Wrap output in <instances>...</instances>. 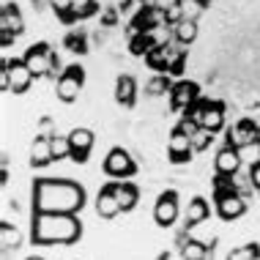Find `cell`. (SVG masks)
I'll list each match as a JSON object with an SVG mask.
<instances>
[{
    "label": "cell",
    "mask_w": 260,
    "mask_h": 260,
    "mask_svg": "<svg viewBox=\"0 0 260 260\" xmlns=\"http://www.w3.org/2000/svg\"><path fill=\"white\" fill-rule=\"evenodd\" d=\"M0 27H9V30H14L17 36L25 33V19H22V14H19V9L14 3H3V11H0Z\"/></svg>",
    "instance_id": "obj_19"
},
{
    "label": "cell",
    "mask_w": 260,
    "mask_h": 260,
    "mask_svg": "<svg viewBox=\"0 0 260 260\" xmlns=\"http://www.w3.org/2000/svg\"><path fill=\"white\" fill-rule=\"evenodd\" d=\"M214 143V132H208V129H203L200 126V132L192 137V145H194V153H200V151H206L208 145Z\"/></svg>",
    "instance_id": "obj_32"
},
{
    "label": "cell",
    "mask_w": 260,
    "mask_h": 260,
    "mask_svg": "<svg viewBox=\"0 0 260 260\" xmlns=\"http://www.w3.org/2000/svg\"><path fill=\"white\" fill-rule=\"evenodd\" d=\"M104 173L112 178H132L137 173V161L126 148H112L104 156Z\"/></svg>",
    "instance_id": "obj_5"
},
{
    "label": "cell",
    "mask_w": 260,
    "mask_h": 260,
    "mask_svg": "<svg viewBox=\"0 0 260 260\" xmlns=\"http://www.w3.org/2000/svg\"><path fill=\"white\" fill-rule=\"evenodd\" d=\"M192 156H194L192 137L184 135L181 129H173L170 137H167V159H170V165H186V161H192Z\"/></svg>",
    "instance_id": "obj_8"
},
{
    "label": "cell",
    "mask_w": 260,
    "mask_h": 260,
    "mask_svg": "<svg viewBox=\"0 0 260 260\" xmlns=\"http://www.w3.org/2000/svg\"><path fill=\"white\" fill-rule=\"evenodd\" d=\"M63 44L69 47V52H77V55H85V52H88V39H85V33H69Z\"/></svg>",
    "instance_id": "obj_31"
},
{
    "label": "cell",
    "mask_w": 260,
    "mask_h": 260,
    "mask_svg": "<svg viewBox=\"0 0 260 260\" xmlns=\"http://www.w3.org/2000/svg\"><path fill=\"white\" fill-rule=\"evenodd\" d=\"M137 3H143V6H148V3H153V0H137Z\"/></svg>",
    "instance_id": "obj_43"
},
{
    "label": "cell",
    "mask_w": 260,
    "mask_h": 260,
    "mask_svg": "<svg viewBox=\"0 0 260 260\" xmlns=\"http://www.w3.org/2000/svg\"><path fill=\"white\" fill-rule=\"evenodd\" d=\"M44 6H50V0H33V11H41Z\"/></svg>",
    "instance_id": "obj_41"
},
{
    "label": "cell",
    "mask_w": 260,
    "mask_h": 260,
    "mask_svg": "<svg viewBox=\"0 0 260 260\" xmlns=\"http://www.w3.org/2000/svg\"><path fill=\"white\" fill-rule=\"evenodd\" d=\"M153 50L148 33H135V36H129V52L135 55V58H145Z\"/></svg>",
    "instance_id": "obj_25"
},
{
    "label": "cell",
    "mask_w": 260,
    "mask_h": 260,
    "mask_svg": "<svg viewBox=\"0 0 260 260\" xmlns=\"http://www.w3.org/2000/svg\"><path fill=\"white\" fill-rule=\"evenodd\" d=\"M14 39H17V33L9 30V27H0V47H11Z\"/></svg>",
    "instance_id": "obj_37"
},
{
    "label": "cell",
    "mask_w": 260,
    "mask_h": 260,
    "mask_svg": "<svg viewBox=\"0 0 260 260\" xmlns=\"http://www.w3.org/2000/svg\"><path fill=\"white\" fill-rule=\"evenodd\" d=\"M33 244L39 247H52V244H74L82 236V224L77 214H41L33 216Z\"/></svg>",
    "instance_id": "obj_2"
},
{
    "label": "cell",
    "mask_w": 260,
    "mask_h": 260,
    "mask_svg": "<svg viewBox=\"0 0 260 260\" xmlns=\"http://www.w3.org/2000/svg\"><path fill=\"white\" fill-rule=\"evenodd\" d=\"M175 129H181L184 132V135H189V137H194L200 132V123L198 121H192V118L189 115H181V121H178V126H175Z\"/></svg>",
    "instance_id": "obj_35"
},
{
    "label": "cell",
    "mask_w": 260,
    "mask_h": 260,
    "mask_svg": "<svg viewBox=\"0 0 260 260\" xmlns=\"http://www.w3.org/2000/svg\"><path fill=\"white\" fill-rule=\"evenodd\" d=\"M198 3L203 6V9H206V6H211V0H198Z\"/></svg>",
    "instance_id": "obj_42"
},
{
    "label": "cell",
    "mask_w": 260,
    "mask_h": 260,
    "mask_svg": "<svg viewBox=\"0 0 260 260\" xmlns=\"http://www.w3.org/2000/svg\"><path fill=\"white\" fill-rule=\"evenodd\" d=\"M175 82L170 80V74H156L153 80H148V85H145V90H148V96H161V93H170Z\"/></svg>",
    "instance_id": "obj_26"
},
{
    "label": "cell",
    "mask_w": 260,
    "mask_h": 260,
    "mask_svg": "<svg viewBox=\"0 0 260 260\" xmlns=\"http://www.w3.org/2000/svg\"><path fill=\"white\" fill-rule=\"evenodd\" d=\"M178 219V192L170 189V192H161L156 206H153V222L159 228H170Z\"/></svg>",
    "instance_id": "obj_10"
},
{
    "label": "cell",
    "mask_w": 260,
    "mask_h": 260,
    "mask_svg": "<svg viewBox=\"0 0 260 260\" xmlns=\"http://www.w3.org/2000/svg\"><path fill=\"white\" fill-rule=\"evenodd\" d=\"M115 198L118 203H121V208L123 211H132L137 206V200H140V189L135 184H129V181H115Z\"/></svg>",
    "instance_id": "obj_20"
},
{
    "label": "cell",
    "mask_w": 260,
    "mask_h": 260,
    "mask_svg": "<svg viewBox=\"0 0 260 260\" xmlns=\"http://www.w3.org/2000/svg\"><path fill=\"white\" fill-rule=\"evenodd\" d=\"M249 178H252V186L260 192V161H255V165L249 167Z\"/></svg>",
    "instance_id": "obj_38"
},
{
    "label": "cell",
    "mask_w": 260,
    "mask_h": 260,
    "mask_svg": "<svg viewBox=\"0 0 260 260\" xmlns=\"http://www.w3.org/2000/svg\"><path fill=\"white\" fill-rule=\"evenodd\" d=\"M50 143H52V156H55V161L72 156V143H69V137L55 135V137H50Z\"/></svg>",
    "instance_id": "obj_28"
},
{
    "label": "cell",
    "mask_w": 260,
    "mask_h": 260,
    "mask_svg": "<svg viewBox=\"0 0 260 260\" xmlns=\"http://www.w3.org/2000/svg\"><path fill=\"white\" fill-rule=\"evenodd\" d=\"M50 58H52V50L47 44H33V47H27V52L22 55V60L27 63V69L33 72V77L50 74Z\"/></svg>",
    "instance_id": "obj_11"
},
{
    "label": "cell",
    "mask_w": 260,
    "mask_h": 260,
    "mask_svg": "<svg viewBox=\"0 0 260 260\" xmlns=\"http://www.w3.org/2000/svg\"><path fill=\"white\" fill-rule=\"evenodd\" d=\"M228 260H260V247L257 244H244V247L230 252Z\"/></svg>",
    "instance_id": "obj_29"
},
{
    "label": "cell",
    "mask_w": 260,
    "mask_h": 260,
    "mask_svg": "<svg viewBox=\"0 0 260 260\" xmlns=\"http://www.w3.org/2000/svg\"><path fill=\"white\" fill-rule=\"evenodd\" d=\"M241 170V156H238V148L230 143H224L214 156V173L216 175H236Z\"/></svg>",
    "instance_id": "obj_13"
},
{
    "label": "cell",
    "mask_w": 260,
    "mask_h": 260,
    "mask_svg": "<svg viewBox=\"0 0 260 260\" xmlns=\"http://www.w3.org/2000/svg\"><path fill=\"white\" fill-rule=\"evenodd\" d=\"M82 85H85V69L77 66V63L74 66H66V72L55 80V96H58L60 102L72 104V102L80 99Z\"/></svg>",
    "instance_id": "obj_3"
},
{
    "label": "cell",
    "mask_w": 260,
    "mask_h": 260,
    "mask_svg": "<svg viewBox=\"0 0 260 260\" xmlns=\"http://www.w3.org/2000/svg\"><path fill=\"white\" fill-rule=\"evenodd\" d=\"M50 9L58 14V19H63L66 25L77 22L74 19V0H50Z\"/></svg>",
    "instance_id": "obj_27"
},
{
    "label": "cell",
    "mask_w": 260,
    "mask_h": 260,
    "mask_svg": "<svg viewBox=\"0 0 260 260\" xmlns=\"http://www.w3.org/2000/svg\"><path fill=\"white\" fill-rule=\"evenodd\" d=\"M0 66H6L9 69V93H25V90H30V85H33V72L27 69V63L22 60V58H3V63Z\"/></svg>",
    "instance_id": "obj_6"
},
{
    "label": "cell",
    "mask_w": 260,
    "mask_h": 260,
    "mask_svg": "<svg viewBox=\"0 0 260 260\" xmlns=\"http://www.w3.org/2000/svg\"><path fill=\"white\" fill-rule=\"evenodd\" d=\"M50 161H55L50 137H36V140H33V145H30V167L41 170V167H47Z\"/></svg>",
    "instance_id": "obj_17"
},
{
    "label": "cell",
    "mask_w": 260,
    "mask_h": 260,
    "mask_svg": "<svg viewBox=\"0 0 260 260\" xmlns=\"http://www.w3.org/2000/svg\"><path fill=\"white\" fill-rule=\"evenodd\" d=\"M115 102L121 104V107H135V102H137V82H135V77L121 74L115 80Z\"/></svg>",
    "instance_id": "obj_15"
},
{
    "label": "cell",
    "mask_w": 260,
    "mask_h": 260,
    "mask_svg": "<svg viewBox=\"0 0 260 260\" xmlns=\"http://www.w3.org/2000/svg\"><path fill=\"white\" fill-rule=\"evenodd\" d=\"M0 244H3V252L17 249L22 244V236L17 228H11V222H0Z\"/></svg>",
    "instance_id": "obj_23"
},
{
    "label": "cell",
    "mask_w": 260,
    "mask_h": 260,
    "mask_svg": "<svg viewBox=\"0 0 260 260\" xmlns=\"http://www.w3.org/2000/svg\"><path fill=\"white\" fill-rule=\"evenodd\" d=\"M167 96H170V110L178 112V115H186L189 107L200 99V85L192 80H178Z\"/></svg>",
    "instance_id": "obj_4"
},
{
    "label": "cell",
    "mask_w": 260,
    "mask_h": 260,
    "mask_svg": "<svg viewBox=\"0 0 260 260\" xmlns=\"http://www.w3.org/2000/svg\"><path fill=\"white\" fill-rule=\"evenodd\" d=\"M36 137H55V121L50 115H44L36 123Z\"/></svg>",
    "instance_id": "obj_34"
},
{
    "label": "cell",
    "mask_w": 260,
    "mask_h": 260,
    "mask_svg": "<svg viewBox=\"0 0 260 260\" xmlns=\"http://www.w3.org/2000/svg\"><path fill=\"white\" fill-rule=\"evenodd\" d=\"M203 129L208 132H222L224 129V104L222 102H206V112H203V121H200Z\"/></svg>",
    "instance_id": "obj_16"
},
{
    "label": "cell",
    "mask_w": 260,
    "mask_h": 260,
    "mask_svg": "<svg viewBox=\"0 0 260 260\" xmlns=\"http://www.w3.org/2000/svg\"><path fill=\"white\" fill-rule=\"evenodd\" d=\"M198 33H200V25H198V19H181V22H175V25H173L175 44H181V47H189V44H194V39H198Z\"/></svg>",
    "instance_id": "obj_18"
},
{
    "label": "cell",
    "mask_w": 260,
    "mask_h": 260,
    "mask_svg": "<svg viewBox=\"0 0 260 260\" xmlns=\"http://www.w3.org/2000/svg\"><path fill=\"white\" fill-rule=\"evenodd\" d=\"M93 132L90 129H72L69 132V143H72V156L69 159H74L77 165H85L88 161V153H90V148H93Z\"/></svg>",
    "instance_id": "obj_12"
},
{
    "label": "cell",
    "mask_w": 260,
    "mask_h": 260,
    "mask_svg": "<svg viewBox=\"0 0 260 260\" xmlns=\"http://www.w3.org/2000/svg\"><path fill=\"white\" fill-rule=\"evenodd\" d=\"M104 25H107V27H112V25H115V19H118V11L115 9H110V11H104Z\"/></svg>",
    "instance_id": "obj_40"
},
{
    "label": "cell",
    "mask_w": 260,
    "mask_h": 260,
    "mask_svg": "<svg viewBox=\"0 0 260 260\" xmlns=\"http://www.w3.org/2000/svg\"><path fill=\"white\" fill-rule=\"evenodd\" d=\"M208 214H211L208 203L203 200V198H194L192 203H189L186 214H184V219H186V230H189V228H198V224H203V222L208 219Z\"/></svg>",
    "instance_id": "obj_21"
},
{
    "label": "cell",
    "mask_w": 260,
    "mask_h": 260,
    "mask_svg": "<svg viewBox=\"0 0 260 260\" xmlns=\"http://www.w3.org/2000/svg\"><path fill=\"white\" fill-rule=\"evenodd\" d=\"M181 11H184V19H198L203 6L198 3V0H181Z\"/></svg>",
    "instance_id": "obj_33"
},
{
    "label": "cell",
    "mask_w": 260,
    "mask_h": 260,
    "mask_svg": "<svg viewBox=\"0 0 260 260\" xmlns=\"http://www.w3.org/2000/svg\"><path fill=\"white\" fill-rule=\"evenodd\" d=\"M214 198H216V214H219V219H224V222L241 219L244 211H247V200H244V194L236 192V189L222 192V194H214Z\"/></svg>",
    "instance_id": "obj_7"
},
{
    "label": "cell",
    "mask_w": 260,
    "mask_h": 260,
    "mask_svg": "<svg viewBox=\"0 0 260 260\" xmlns=\"http://www.w3.org/2000/svg\"><path fill=\"white\" fill-rule=\"evenodd\" d=\"M145 33H148V39H151L153 47H167V44H173V41H175L173 25H156V27H151V30H145Z\"/></svg>",
    "instance_id": "obj_24"
},
{
    "label": "cell",
    "mask_w": 260,
    "mask_h": 260,
    "mask_svg": "<svg viewBox=\"0 0 260 260\" xmlns=\"http://www.w3.org/2000/svg\"><path fill=\"white\" fill-rule=\"evenodd\" d=\"M27 260H44V257H27Z\"/></svg>",
    "instance_id": "obj_44"
},
{
    "label": "cell",
    "mask_w": 260,
    "mask_h": 260,
    "mask_svg": "<svg viewBox=\"0 0 260 260\" xmlns=\"http://www.w3.org/2000/svg\"><path fill=\"white\" fill-rule=\"evenodd\" d=\"M181 257L184 260H206L208 247L203 241H186V238H181Z\"/></svg>",
    "instance_id": "obj_22"
},
{
    "label": "cell",
    "mask_w": 260,
    "mask_h": 260,
    "mask_svg": "<svg viewBox=\"0 0 260 260\" xmlns=\"http://www.w3.org/2000/svg\"><path fill=\"white\" fill-rule=\"evenodd\" d=\"M255 145H257V148H260V135H257V143H255Z\"/></svg>",
    "instance_id": "obj_45"
},
{
    "label": "cell",
    "mask_w": 260,
    "mask_h": 260,
    "mask_svg": "<svg viewBox=\"0 0 260 260\" xmlns=\"http://www.w3.org/2000/svg\"><path fill=\"white\" fill-rule=\"evenodd\" d=\"M121 203L115 198V186L107 184L99 189V194H96V214L102 216V219H115L118 214H121Z\"/></svg>",
    "instance_id": "obj_14"
},
{
    "label": "cell",
    "mask_w": 260,
    "mask_h": 260,
    "mask_svg": "<svg viewBox=\"0 0 260 260\" xmlns=\"http://www.w3.org/2000/svg\"><path fill=\"white\" fill-rule=\"evenodd\" d=\"M257 135H260V126L252 121V118H241V121H236L233 126H228V143L236 145L238 151L255 145Z\"/></svg>",
    "instance_id": "obj_9"
},
{
    "label": "cell",
    "mask_w": 260,
    "mask_h": 260,
    "mask_svg": "<svg viewBox=\"0 0 260 260\" xmlns=\"http://www.w3.org/2000/svg\"><path fill=\"white\" fill-rule=\"evenodd\" d=\"M85 206V189L69 178H39L33 184V211L77 214Z\"/></svg>",
    "instance_id": "obj_1"
},
{
    "label": "cell",
    "mask_w": 260,
    "mask_h": 260,
    "mask_svg": "<svg viewBox=\"0 0 260 260\" xmlns=\"http://www.w3.org/2000/svg\"><path fill=\"white\" fill-rule=\"evenodd\" d=\"M153 6H159V9H165V11H173L181 6V0H153Z\"/></svg>",
    "instance_id": "obj_39"
},
{
    "label": "cell",
    "mask_w": 260,
    "mask_h": 260,
    "mask_svg": "<svg viewBox=\"0 0 260 260\" xmlns=\"http://www.w3.org/2000/svg\"><path fill=\"white\" fill-rule=\"evenodd\" d=\"M99 11L96 0H74V19H88Z\"/></svg>",
    "instance_id": "obj_30"
},
{
    "label": "cell",
    "mask_w": 260,
    "mask_h": 260,
    "mask_svg": "<svg viewBox=\"0 0 260 260\" xmlns=\"http://www.w3.org/2000/svg\"><path fill=\"white\" fill-rule=\"evenodd\" d=\"M63 72H66V69L60 66V58H58V52H52V58H50V74H47V77H50V80H58V77H60Z\"/></svg>",
    "instance_id": "obj_36"
}]
</instances>
